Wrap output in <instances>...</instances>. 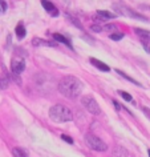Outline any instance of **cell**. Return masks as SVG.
Listing matches in <instances>:
<instances>
[{"instance_id": "ffe728a7", "label": "cell", "mask_w": 150, "mask_h": 157, "mask_svg": "<svg viewBox=\"0 0 150 157\" xmlns=\"http://www.w3.org/2000/svg\"><path fill=\"white\" fill-rule=\"evenodd\" d=\"M120 95L122 96V99H124L125 101H132V100H133V97L130 96L128 92H122V91H121V92H120Z\"/></svg>"}, {"instance_id": "d6986e66", "label": "cell", "mask_w": 150, "mask_h": 157, "mask_svg": "<svg viewBox=\"0 0 150 157\" xmlns=\"http://www.w3.org/2000/svg\"><path fill=\"white\" fill-rule=\"evenodd\" d=\"M124 36H125L124 33H112L109 37L112 39V40H116V41H117V40H121V39L124 37Z\"/></svg>"}, {"instance_id": "ac0fdd59", "label": "cell", "mask_w": 150, "mask_h": 157, "mask_svg": "<svg viewBox=\"0 0 150 157\" xmlns=\"http://www.w3.org/2000/svg\"><path fill=\"white\" fill-rule=\"evenodd\" d=\"M12 80L16 83L17 85H21V78H20V76H19V73H15V72H12V75L9 76Z\"/></svg>"}, {"instance_id": "5bb4252c", "label": "cell", "mask_w": 150, "mask_h": 157, "mask_svg": "<svg viewBox=\"0 0 150 157\" xmlns=\"http://www.w3.org/2000/svg\"><path fill=\"white\" fill-rule=\"evenodd\" d=\"M32 44H33V47H40V45L52 47V45H53V44H51V43L45 41V40H43V39H37V37H35L33 40H32Z\"/></svg>"}, {"instance_id": "7c38bea8", "label": "cell", "mask_w": 150, "mask_h": 157, "mask_svg": "<svg viewBox=\"0 0 150 157\" xmlns=\"http://www.w3.org/2000/svg\"><path fill=\"white\" fill-rule=\"evenodd\" d=\"M15 32H16L17 39H20V40H21V39H24L25 35H27V31H25V28H24V25H23V24H17Z\"/></svg>"}, {"instance_id": "7a4b0ae2", "label": "cell", "mask_w": 150, "mask_h": 157, "mask_svg": "<svg viewBox=\"0 0 150 157\" xmlns=\"http://www.w3.org/2000/svg\"><path fill=\"white\" fill-rule=\"evenodd\" d=\"M33 84L35 88L37 89V92H40L41 95H49L53 92V89L56 88V81L54 78L48 73L40 72L36 73L33 76Z\"/></svg>"}, {"instance_id": "4316f807", "label": "cell", "mask_w": 150, "mask_h": 157, "mask_svg": "<svg viewBox=\"0 0 150 157\" xmlns=\"http://www.w3.org/2000/svg\"><path fill=\"white\" fill-rule=\"evenodd\" d=\"M145 49H146V51H148V52L150 53V45H146V47H145Z\"/></svg>"}, {"instance_id": "d4e9b609", "label": "cell", "mask_w": 150, "mask_h": 157, "mask_svg": "<svg viewBox=\"0 0 150 157\" xmlns=\"http://www.w3.org/2000/svg\"><path fill=\"white\" fill-rule=\"evenodd\" d=\"M142 111H144L145 115H146V116H148L149 119H150V109H149V108H146V107H144V108H142Z\"/></svg>"}, {"instance_id": "9c48e42d", "label": "cell", "mask_w": 150, "mask_h": 157, "mask_svg": "<svg viewBox=\"0 0 150 157\" xmlns=\"http://www.w3.org/2000/svg\"><path fill=\"white\" fill-rule=\"evenodd\" d=\"M89 61H90V64H93L97 69H100V71H104V72H109V71H110L109 65H106L105 63H102V61H100V60H97V59H93V57H92Z\"/></svg>"}, {"instance_id": "cb8c5ba5", "label": "cell", "mask_w": 150, "mask_h": 157, "mask_svg": "<svg viewBox=\"0 0 150 157\" xmlns=\"http://www.w3.org/2000/svg\"><path fill=\"white\" fill-rule=\"evenodd\" d=\"M0 6H2V11H3V12H6V10H7V3L4 2V0H0Z\"/></svg>"}, {"instance_id": "8fae6325", "label": "cell", "mask_w": 150, "mask_h": 157, "mask_svg": "<svg viewBox=\"0 0 150 157\" xmlns=\"http://www.w3.org/2000/svg\"><path fill=\"white\" fill-rule=\"evenodd\" d=\"M97 16L100 17V19H104V20H109V19H114V17L117 16V15H113V13L108 12V11H101V10H98V11H97Z\"/></svg>"}, {"instance_id": "4fadbf2b", "label": "cell", "mask_w": 150, "mask_h": 157, "mask_svg": "<svg viewBox=\"0 0 150 157\" xmlns=\"http://www.w3.org/2000/svg\"><path fill=\"white\" fill-rule=\"evenodd\" d=\"M136 33L144 40H150V32L146 29H141V28H136Z\"/></svg>"}, {"instance_id": "5b68a950", "label": "cell", "mask_w": 150, "mask_h": 157, "mask_svg": "<svg viewBox=\"0 0 150 157\" xmlns=\"http://www.w3.org/2000/svg\"><path fill=\"white\" fill-rule=\"evenodd\" d=\"M81 104L84 105V108L88 111L89 113H92V115H101V108L98 103L96 100H94V97L92 96H84L81 99Z\"/></svg>"}, {"instance_id": "44dd1931", "label": "cell", "mask_w": 150, "mask_h": 157, "mask_svg": "<svg viewBox=\"0 0 150 157\" xmlns=\"http://www.w3.org/2000/svg\"><path fill=\"white\" fill-rule=\"evenodd\" d=\"M61 139L64 141H66L68 144H73V139L72 137H69V136H66V135H61Z\"/></svg>"}, {"instance_id": "30bf717a", "label": "cell", "mask_w": 150, "mask_h": 157, "mask_svg": "<svg viewBox=\"0 0 150 157\" xmlns=\"http://www.w3.org/2000/svg\"><path fill=\"white\" fill-rule=\"evenodd\" d=\"M53 39L56 41H58V43H62V44L68 45L69 48H72V44H70V41L65 36H62V35H60V33H53Z\"/></svg>"}, {"instance_id": "83f0119b", "label": "cell", "mask_w": 150, "mask_h": 157, "mask_svg": "<svg viewBox=\"0 0 150 157\" xmlns=\"http://www.w3.org/2000/svg\"><path fill=\"white\" fill-rule=\"evenodd\" d=\"M148 153H149V156H150V149H149V151H148Z\"/></svg>"}, {"instance_id": "603a6c76", "label": "cell", "mask_w": 150, "mask_h": 157, "mask_svg": "<svg viewBox=\"0 0 150 157\" xmlns=\"http://www.w3.org/2000/svg\"><path fill=\"white\" fill-rule=\"evenodd\" d=\"M90 28H92V31H94V32H101V31H104L102 27H97V25H92Z\"/></svg>"}, {"instance_id": "52a82bcc", "label": "cell", "mask_w": 150, "mask_h": 157, "mask_svg": "<svg viewBox=\"0 0 150 157\" xmlns=\"http://www.w3.org/2000/svg\"><path fill=\"white\" fill-rule=\"evenodd\" d=\"M24 69H25V60L23 57L15 56L12 60H11V71H12V72L20 75Z\"/></svg>"}, {"instance_id": "e0dca14e", "label": "cell", "mask_w": 150, "mask_h": 157, "mask_svg": "<svg viewBox=\"0 0 150 157\" xmlns=\"http://www.w3.org/2000/svg\"><path fill=\"white\" fill-rule=\"evenodd\" d=\"M12 155L15 156V157H27L28 155L23 151V149H19V148H15L13 151H12Z\"/></svg>"}, {"instance_id": "484cf974", "label": "cell", "mask_w": 150, "mask_h": 157, "mask_svg": "<svg viewBox=\"0 0 150 157\" xmlns=\"http://www.w3.org/2000/svg\"><path fill=\"white\" fill-rule=\"evenodd\" d=\"M113 105H114V107H116V109H117V111H120V109H121V107H120V104H118V103H117V101H116V100H113Z\"/></svg>"}, {"instance_id": "3957f363", "label": "cell", "mask_w": 150, "mask_h": 157, "mask_svg": "<svg viewBox=\"0 0 150 157\" xmlns=\"http://www.w3.org/2000/svg\"><path fill=\"white\" fill-rule=\"evenodd\" d=\"M49 117L53 123H66V121L72 120L73 115H72V111L68 107L57 104V105H53L49 109Z\"/></svg>"}, {"instance_id": "6da1fadb", "label": "cell", "mask_w": 150, "mask_h": 157, "mask_svg": "<svg viewBox=\"0 0 150 157\" xmlns=\"http://www.w3.org/2000/svg\"><path fill=\"white\" fill-rule=\"evenodd\" d=\"M84 85L77 77L74 76H66L61 78V81L58 83V91L62 93L68 99H76L81 95Z\"/></svg>"}, {"instance_id": "277c9868", "label": "cell", "mask_w": 150, "mask_h": 157, "mask_svg": "<svg viewBox=\"0 0 150 157\" xmlns=\"http://www.w3.org/2000/svg\"><path fill=\"white\" fill-rule=\"evenodd\" d=\"M85 144L88 145L90 149L97 151V152H105L106 149H108V145H106L101 139H98L97 136L92 135V133L85 135Z\"/></svg>"}, {"instance_id": "8992f818", "label": "cell", "mask_w": 150, "mask_h": 157, "mask_svg": "<svg viewBox=\"0 0 150 157\" xmlns=\"http://www.w3.org/2000/svg\"><path fill=\"white\" fill-rule=\"evenodd\" d=\"M113 10L116 11L118 15H124V16H129V17H133V19H138V20H144V21H146V19H145V17L140 16V15L136 13L134 11L129 10V8H126V7H124V6L113 4Z\"/></svg>"}, {"instance_id": "9a60e30c", "label": "cell", "mask_w": 150, "mask_h": 157, "mask_svg": "<svg viewBox=\"0 0 150 157\" xmlns=\"http://www.w3.org/2000/svg\"><path fill=\"white\" fill-rule=\"evenodd\" d=\"M116 72H117L118 75H121V76H122V77H124V78H126V80H128V81H130V83H133V84H136V85H138V87H141V84H140V83H138V81H137V80H134V78H132V77H130V76H128V75H126V73H124V72H122V71H120V69H117V71H116Z\"/></svg>"}, {"instance_id": "2e32d148", "label": "cell", "mask_w": 150, "mask_h": 157, "mask_svg": "<svg viewBox=\"0 0 150 157\" xmlns=\"http://www.w3.org/2000/svg\"><path fill=\"white\" fill-rule=\"evenodd\" d=\"M65 17H66V19H68V20H69L70 23H73V24H74V25H76V27H77V28H78V29H81V28H82L81 23H80V21H78V20H77V19H76V17L70 16V15H69V13H65Z\"/></svg>"}, {"instance_id": "ba28073f", "label": "cell", "mask_w": 150, "mask_h": 157, "mask_svg": "<svg viewBox=\"0 0 150 157\" xmlns=\"http://www.w3.org/2000/svg\"><path fill=\"white\" fill-rule=\"evenodd\" d=\"M41 3H43V7H44V10H45L48 13H51L53 17L58 16V10H57L56 7H54L51 2H48V0H41Z\"/></svg>"}, {"instance_id": "7402d4cb", "label": "cell", "mask_w": 150, "mask_h": 157, "mask_svg": "<svg viewBox=\"0 0 150 157\" xmlns=\"http://www.w3.org/2000/svg\"><path fill=\"white\" fill-rule=\"evenodd\" d=\"M104 28V31H116V25H113V24H108V25H105V27H102Z\"/></svg>"}]
</instances>
